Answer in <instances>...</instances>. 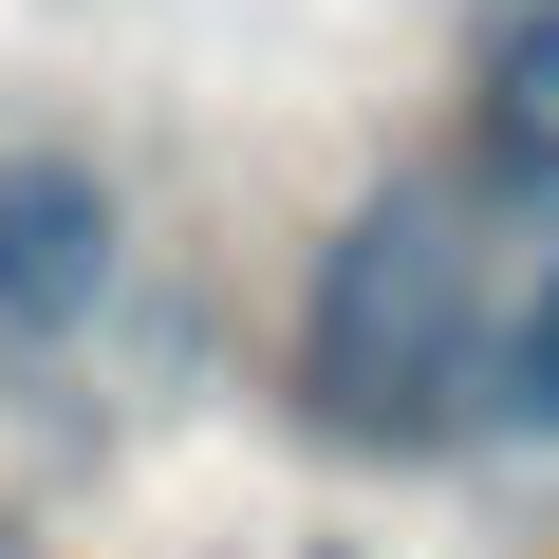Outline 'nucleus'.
Wrapping results in <instances>:
<instances>
[{"mask_svg":"<svg viewBox=\"0 0 559 559\" xmlns=\"http://www.w3.org/2000/svg\"><path fill=\"white\" fill-rule=\"evenodd\" d=\"M466 318H485V224L448 168H392L336 242H318V299H299V411L336 448H429L448 373H466Z\"/></svg>","mask_w":559,"mask_h":559,"instance_id":"1","label":"nucleus"},{"mask_svg":"<svg viewBox=\"0 0 559 559\" xmlns=\"http://www.w3.org/2000/svg\"><path fill=\"white\" fill-rule=\"evenodd\" d=\"M94 299H112V187L75 150H0V318L75 336Z\"/></svg>","mask_w":559,"mask_h":559,"instance_id":"2","label":"nucleus"},{"mask_svg":"<svg viewBox=\"0 0 559 559\" xmlns=\"http://www.w3.org/2000/svg\"><path fill=\"white\" fill-rule=\"evenodd\" d=\"M485 168L522 205H559V0H522V20L485 38Z\"/></svg>","mask_w":559,"mask_h":559,"instance_id":"3","label":"nucleus"},{"mask_svg":"<svg viewBox=\"0 0 559 559\" xmlns=\"http://www.w3.org/2000/svg\"><path fill=\"white\" fill-rule=\"evenodd\" d=\"M503 429H559V280H540L522 336H503Z\"/></svg>","mask_w":559,"mask_h":559,"instance_id":"4","label":"nucleus"}]
</instances>
